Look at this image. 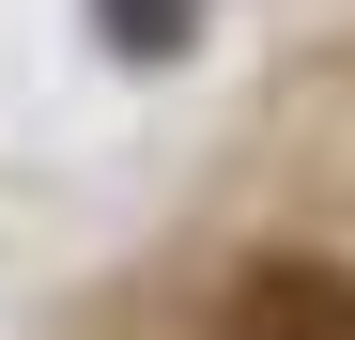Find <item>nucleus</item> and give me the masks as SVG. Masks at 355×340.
Listing matches in <instances>:
<instances>
[{
	"instance_id": "obj_1",
	"label": "nucleus",
	"mask_w": 355,
	"mask_h": 340,
	"mask_svg": "<svg viewBox=\"0 0 355 340\" xmlns=\"http://www.w3.org/2000/svg\"><path fill=\"white\" fill-rule=\"evenodd\" d=\"M232 340H355V278L340 263H248L232 278Z\"/></svg>"
}]
</instances>
